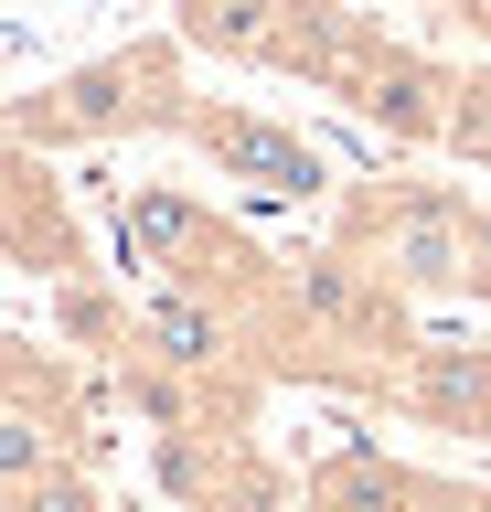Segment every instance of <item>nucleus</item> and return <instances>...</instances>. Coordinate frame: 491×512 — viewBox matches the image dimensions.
<instances>
[{
    "label": "nucleus",
    "instance_id": "f257e3e1",
    "mask_svg": "<svg viewBox=\"0 0 491 512\" xmlns=\"http://www.w3.org/2000/svg\"><path fill=\"white\" fill-rule=\"evenodd\" d=\"M182 75H171V43H118V54L75 64L54 86L11 96V139L22 150H86V139H129V128H182Z\"/></svg>",
    "mask_w": 491,
    "mask_h": 512
},
{
    "label": "nucleus",
    "instance_id": "39448f33",
    "mask_svg": "<svg viewBox=\"0 0 491 512\" xmlns=\"http://www.w3.org/2000/svg\"><path fill=\"white\" fill-rule=\"evenodd\" d=\"M129 342L161 352L171 374H225L235 352H246V331H235V310L203 299V288H150V299L129 310Z\"/></svg>",
    "mask_w": 491,
    "mask_h": 512
},
{
    "label": "nucleus",
    "instance_id": "9d476101",
    "mask_svg": "<svg viewBox=\"0 0 491 512\" xmlns=\"http://www.w3.org/2000/svg\"><path fill=\"white\" fill-rule=\"evenodd\" d=\"M438 11H449V22H470V32L491 43V0H438Z\"/></svg>",
    "mask_w": 491,
    "mask_h": 512
},
{
    "label": "nucleus",
    "instance_id": "6e6552de",
    "mask_svg": "<svg viewBox=\"0 0 491 512\" xmlns=\"http://www.w3.org/2000/svg\"><path fill=\"white\" fill-rule=\"evenodd\" d=\"M417 406L438 416V427H470V438H491V352L427 342V352H417Z\"/></svg>",
    "mask_w": 491,
    "mask_h": 512
},
{
    "label": "nucleus",
    "instance_id": "7ed1b4c3",
    "mask_svg": "<svg viewBox=\"0 0 491 512\" xmlns=\"http://www.w3.org/2000/svg\"><path fill=\"white\" fill-rule=\"evenodd\" d=\"M171 139H193V150L214 160V171H225V182L267 192V203H321V192H331V160L310 150L299 128L257 118V107H225V96H193Z\"/></svg>",
    "mask_w": 491,
    "mask_h": 512
},
{
    "label": "nucleus",
    "instance_id": "9b49d317",
    "mask_svg": "<svg viewBox=\"0 0 491 512\" xmlns=\"http://www.w3.org/2000/svg\"><path fill=\"white\" fill-rule=\"evenodd\" d=\"M459 512H491V491H470V502H459Z\"/></svg>",
    "mask_w": 491,
    "mask_h": 512
},
{
    "label": "nucleus",
    "instance_id": "0eeeda50",
    "mask_svg": "<svg viewBox=\"0 0 491 512\" xmlns=\"http://www.w3.org/2000/svg\"><path fill=\"white\" fill-rule=\"evenodd\" d=\"M310 502L321 512H427L438 491H427L417 470H395V459H374V448H342L321 480H310Z\"/></svg>",
    "mask_w": 491,
    "mask_h": 512
},
{
    "label": "nucleus",
    "instance_id": "423d86ee",
    "mask_svg": "<svg viewBox=\"0 0 491 512\" xmlns=\"http://www.w3.org/2000/svg\"><path fill=\"white\" fill-rule=\"evenodd\" d=\"M278 32H289V0H182L171 11V43H203L225 64H278Z\"/></svg>",
    "mask_w": 491,
    "mask_h": 512
},
{
    "label": "nucleus",
    "instance_id": "f03ea898",
    "mask_svg": "<svg viewBox=\"0 0 491 512\" xmlns=\"http://www.w3.org/2000/svg\"><path fill=\"white\" fill-rule=\"evenodd\" d=\"M470 203L449 192H406V203H363L353 214V246H363V278L395 288V299H470Z\"/></svg>",
    "mask_w": 491,
    "mask_h": 512
},
{
    "label": "nucleus",
    "instance_id": "1a4fd4ad",
    "mask_svg": "<svg viewBox=\"0 0 491 512\" xmlns=\"http://www.w3.org/2000/svg\"><path fill=\"white\" fill-rule=\"evenodd\" d=\"M11 512H107V502H97V480H86V470L65 459V470L22 480V491H11Z\"/></svg>",
    "mask_w": 491,
    "mask_h": 512
},
{
    "label": "nucleus",
    "instance_id": "20e7f679",
    "mask_svg": "<svg viewBox=\"0 0 491 512\" xmlns=\"http://www.w3.org/2000/svg\"><path fill=\"white\" fill-rule=\"evenodd\" d=\"M342 96H353L363 118L385 128V139H406V150H427V139H459V107H470V86H459L449 64H427L417 43H363L353 75H342Z\"/></svg>",
    "mask_w": 491,
    "mask_h": 512
},
{
    "label": "nucleus",
    "instance_id": "f8f14e48",
    "mask_svg": "<svg viewBox=\"0 0 491 512\" xmlns=\"http://www.w3.org/2000/svg\"><path fill=\"white\" fill-rule=\"evenodd\" d=\"M310 512H321V502H310Z\"/></svg>",
    "mask_w": 491,
    "mask_h": 512
}]
</instances>
